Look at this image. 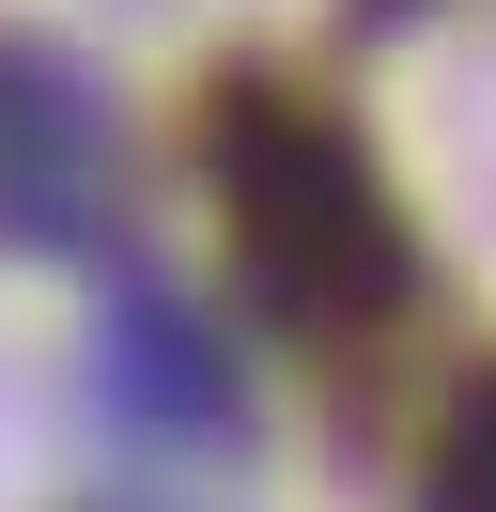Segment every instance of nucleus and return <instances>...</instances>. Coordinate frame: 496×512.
Listing matches in <instances>:
<instances>
[{
    "instance_id": "f257e3e1",
    "label": "nucleus",
    "mask_w": 496,
    "mask_h": 512,
    "mask_svg": "<svg viewBox=\"0 0 496 512\" xmlns=\"http://www.w3.org/2000/svg\"><path fill=\"white\" fill-rule=\"evenodd\" d=\"M217 218H233V264L264 280L279 326L341 342V326H388L419 295V249L388 218V171L341 109L279 94V78H233L217 94Z\"/></svg>"
},
{
    "instance_id": "7ed1b4c3",
    "label": "nucleus",
    "mask_w": 496,
    "mask_h": 512,
    "mask_svg": "<svg viewBox=\"0 0 496 512\" xmlns=\"http://www.w3.org/2000/svg\"><path fill=\"white\" fill-rule=\"evenodd\" d=\"M109 373L140 388V404H171V419H217V357L186 342L171 295H124V311H109Z\"/></svg>"
},
{
    "instance_id": "f03ea898",
    "label": "nucleus",
    "mask_w": 496,
    "mask_h": 512,
    "mask_svg": "<svg viewBox=\"0 0 496 512\" xmlns=\"http://www.w3.org/2000/svg\"><path fill=\"white\" fill-rule=\"evenodd\" d=\"M93 218V109L47 47H0V233H78Z\"/></svg>"
},
{
    "instance_id": "20e7f679",
    "label": "nucleus",
    "mask_w": 496,
    "mask_h": 512,
    "mask_svg": "<svg viewBox=\"0 0 496 512\" xmlns=\"http://www.w3.org/2000/svg\"><path fill=\"white\" fill-rule=\"evenodd\" d=\"M434 512H496V373L450 404V435H434Z\"/></svg>"
}]
</instances>
